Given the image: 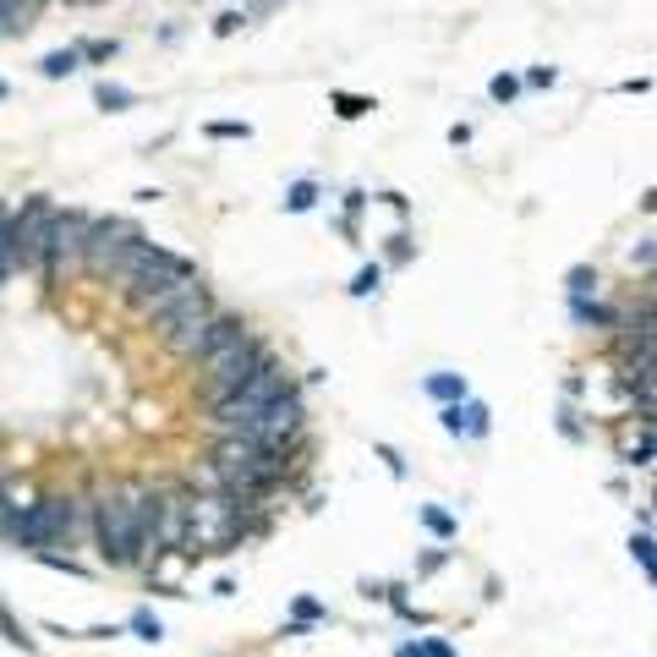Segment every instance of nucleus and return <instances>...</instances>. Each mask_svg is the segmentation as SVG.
Here are the masks:
<instances>
[{"instance_id":"35","label":"nucleus","mask_w":657,"mask_h":657,"mask_svg":"<svg viewBox=\"0 0 657 657\" xmlns=\"http://www.w3.org/2000/svg\"><path fill=\"white\" fill-rule=\"evenodd\" d=\"M395 657H428V647H422V642H400V647H395Z\"/></svg>"},{"instance_id":"36","label":"nucleus","mask_w":657,"mask_h":657,"mask_svg":"<svg viewBox=\"0 0 657 657\" xmlns=\"http://www.w3.org/2000/svg\"><path fill=\"white\" fill-rule=\"evenodd\" d=\"M642 214H657V186L653 192H642Z\"/></svg>"},{"instance_id":"11","label":"nucleus","mask_w":657,"mask_h":657,"mask_svg":"<svg viewBox=\"0 0 657 657\" xmlns=\"http://www.w3.org/2000/svg\"><path fill=\"white\" fill-rule=\"evenodd\" d=\"M422 395H428V400H439V411H444V406L472 400V384H466L461 373H428V378H422Z\"/></svg>"},{"instance_id":"8","label":"nucleus","mask_w":657,"mask_h":657,"mask_svg":"<svg viewBox=\"0 0 657 657\" xmlns=\"http://www.w3.org/2000/svg\"><path fill=\"white\" fill-rule=\"evenodd\" d=\"M55 203L50 197H28L22 214H11V241H17V263H44V241L55 225Z\"/></svg>"},{"instance_id":"16","label":"nucleus","mask_w":657,"mask_h":657,"mask_svg":"<svg viewBox=\"0 0 657 657\" xmlns=\"http://www.w3.org/2000/svg\"><path fill=\"white\" fill-rule=\"evenodd\" d=\"M422 526H428L433 537H444V542L461 531V526H455V515H450V509H439V504H422Z\"/></svg>"},{"instance_id":"10","label":"nucleus","mask_w":657,"mask_h":657,"mask_svg":"<svg viewBox=\"0 0 657 657\" xmlns=\"http://www.w3.org/2000/svg\"><path fill=\"white\" fill-rule=\"evenodd\" d=\"M439 422H444V433H450V439H472V444L493 433V411L483 406V400H461V406H444V411H439Z\"/></svg>"},{"instance_id":"26","label":"nucleus","mask_w":657,"mask_h":657,"mask_svg":"<svg viewBox=\"0 0 657 657\" xmlns=\"http://www.w3.org/2000/svg\"><path fill=\"white\" fill-rule=\"evenodd\" d=\"M203 132H208V138H252V127H247V121H208Z\"/></svg>"},{"instance_id":"17","label":"nucleus","mask_w":657,"mask_h":657,"mask_svg":"<svg viewBox=\"0 0 657 657\" xmlns=\"http://www.w3.org/2000/svg\"><path fill=\"white\" fill-rule=\"evenodd\" d=\"M94 99H99L105 110H127V105H138V94H132V88H121V83H99V88H94Z\"/></svg>"},{"instance_id":"15","label":"nucleus","mask_w":657,"mask_h":657,"mask_svg":"<svg viewBox=\"0 0 657 657\" xmlns=\"http://www.w3.org/2000/svg\"><path fill=\"white\" fill-rule=\"evenodd\" d=\"M631 559L657 581V537L653 531H636V537H631Z\"/></svg>"},{"instance_id":"18","label":"nucleus","mask_w":657,"mask_h":657,"mask_svg":"<svg viewBox=\"0 0 657 657\" xmlns=\"http://www.w3.org/2000/svg\"><path fill=\"white\" fill-rule=\"evenodd\" d=\"M17 269V241H11V214L0 208V280Z\"/></svg>"},{"instance_id":"12","label":"nucleus","mask_w":657,"mask_h":657,"mask_svg":"<svg viewBox=\"0 0 657 657\" xmlns=\"http://www.w3.org/2000/svg\"><path fill=\"white\" fill-rule=\"evenodd\" d=\"M570 319L575 328H625V308H608V302H570Z\"/></svg>"},{"instance_id":"19","label":"nucleus","mask_w":657,"mask_h":657,"mask_svg":"<svg viewBox=\"0 0 657 657\" xmlns=\"http://www.w3.org/2000/svg\"><path fill=\"white\" fill-rule=\"evenodd\" d=\"M319 620H328L324 603H319V597H297V625H291V636H302V625H319Z\"/></svg>"},{"instance_id":"14","label":"nucleus","mask_w":657,"mask_h":657,"mask_svg":"<svg viewBox=\"0 0 657 657\" xmlns=\"http://www.w3.org/2000/svg\"><path fill=\"white\" fill-rule=\"evenodd\" d=\"M77 61H83V50H50V55L39 61V72H44V77H72Z\"/></svg>"},{"instance_id":"5","label":"nucleus","mask_w":657,"mask_h":657,"mask_svg":"<svg viewBox=\"0 0 657 657\" xmlns=\"http://www.w3.org/2000/svg\"><path fill=\"white\" fill-rule=\"evenodd\" d=\"M308 428V406H302V395L297 389H286V395H274L269 406H258L252 417H241L230 433H219V439H258V444H286L291 450V439Z\"/></svg>"},{"instance_id":"31","label":"nucleus","mask_w":657,"mask_h":657,"mask_svg":"<svg viewBox=\"0 0 657 657\" xmlns=\"http://www.w3.org/2000/svg\"><path fill=\"white\" fill-rule=\"evenodd\" d=\"M83 55H88V61H110V55H116V44H83Z\"/></svg>"},{"instance_id":"38","label":"nucleus","mask_w":657,"mask_h":657,"mask_svg":"<svg viewBox=\"0 0 657 657\" xmlns=\"http://www.w3.org/2000/svg\"><path fill=\"white\" fill-rule=\"evenodd\" d=\"M6 509H11V504H6V498H0V520H6Z\"/></svg>"},{"instance_id":"20","label":"nucleus","mask_w":657,"mask_h":657,"mask_svg":"<svg viewBox=\"0 0 657 657\" xmlns=\"http://www.w3.org/2000/svg\"><path fill=\"white\" fill-rule=\"evenodd\" d=\"M520 88H526V83H520L515 72H498V77L488 83V99H493V105H509V99H515Z\"/></svg>"},{"instance_id":"27","label":"nucleus","mask_w":657,"mask_h":657,"mask_svg":"<svg viewBox=\"0 0 657 657\" xmlns=\"http://www.w3.org/2000/svg\"><path fill=\"white\" fill-rule=\"evenodd\" d=\"M132 631H138L143 642H160V636H164V631H160V620H154L149 608H138V614H132Z\"/></svg>"},{"instance_id":"29","label":"nucleus","mask_w":657,"mask_h":657,"mask_svg":"<svg viewBox=\"0 0 657 657\" xmlns=\"http://www.w3.org/2000/svg\"><path fill=\"white\" fill-rule=\"evenodd\" d=\"M378 461H389V472H395V477H406V461H400L389 444H378Z\"/></svg>"},{"instance_id":"6","label":"nucleus","mask_w":657,"mask_h":657,"mask_svg":"<svg viewBox=\"0 0 657 657\" xmlns=\"http://www.w3.org/2000/svg\"><path fill=\"white\" fill-rule=\"evenodd\" d=\"M269 362H274V356H269V351H263V340H252V334H247V340H236L230 351H219V356L208 362V373H203V378H208L214 406H219V400H230V395H241V389H247V384H252Z\"/></svg>"},{"instance_id":"24","label":"nucleus","mask_w":657,"mask_h":657,"mask_svg":"<svg viewBox=\"0 0 657 657\" xmlns=\"http://www.w3.org/2000/svg\"><path fill=\"white\" fill-rule=\"evenodd\" d=\"M559 433H564L570 444H586V422H581V411L564 406V411H559Z\"/></svg>"},{"instance_id":"21","label":"nucleus","mask_w":657,"mask_h":657,"mask_svg":"<svg viewBox=\"0 0 657 657\" xmlns=\"http://www.w3.org/2000/svg\"><path fill=\"white\" fill-rule=\"evenodd\" d=\"M313 203H319V186H313V181H297V186L286 192V208H291V214H308Z\"/></svg>"},{"instance_id":"4","label":"nucleus","mask_w":657,"mask_h":657,"mask_svg":"<svg viewBox=\"0 0 657 657\" xmlns=\"http://www.w3.org/2000/svg\"><path fill=\"white\" fill-rule=\"evenodd\" d=\"M143 230L132 225V219H94L88 225V241H83V263L94 269V274H127L132 269V258L143 252Z\"/></svg>"},{"instance_id":"9","label":"nucleus","mask_w":657,"mask_h":657,"mask_svg":"<svg viewBox=\"0 0 657 657\" xmlns=\"http://www.w3.org/2000/svg\"><path fill=\"white\" fill-rule=\"evenodd\" d=\"M88 214H77V208H66V214H55V225H50V241H44V269L55 274L66 258H83V241H88Z\"/></svg>"},{"instance_id":"34","label":"nucleus","mask_w":657,"mask_h":657,"mask_svg":"<svg viewBox=\"0 0 657 657\" xmlns=\"http://www.w3.org/2000/svg\"><path fill=\"white\" fill-rule=\"evenodd\" d=\"M450 143H455V149H461V143H472V127H466V121H455V127H450Z\"/></svg>"},{"instance_id":"30","label":"nucleus","mask_w":657,"mask_h":657,"mask_svg":"<svg viewBox=\"0 0 657 657\" xmlns=\"http://www.w3.org/2000/svg\"><path fill=\"white\" fill-rule=\"evenodd\" d=\"M236 28H241V11H225V17L214 22V33H236Z\"/></svg>"},{"instance_id":"23","label":"nucleus","mask_w":657,"mask_h":657,"mask_svg":"<svg viewBox=\"0 0 657 657\" xmlns=\"http://www.w3.org/2000/svg\"><path fill=\"white\" fill-rule=\"evenodd\" d=\"M378 280H384V269H378V263H367V269L351 280V297H356V302H362V297H373V291H378Z\"/></svg>"},{"instance_id":"22","label":"nucleus","mask_w":657,"mask_h":657,"mask_svg":"<svg viewBox=\"0 0 657 657\" xmlns=\"http://www.w3.org/2000/svg\"><path fill=\"white\" fill-rule=\"evenodd\" d=\"M625 258H631V269H657V236H642Z\"/></svg>"},{"instance_id":"25","label":"nucleus","mask_w":657,"mask_h":657,"mask_svg":"<svg viewBox=\"0 0 657 657\" xmlns=\"http://www.w3.org/2000/svg\"><path fill=\"white\" fill-rule=\"evenodd\" d=\"M334 110H340L345 121H356V116H367V110H373V99H356V94H334Z\"/></svg>"},{"instance_id":"7","label":"nucleus","mask_w":657,"mask_h":657,"mask_svg":"<svg viewBox=\"0 0 657 657\" xmlns=\"http://www.w3.org/2000/svg\"><path fill=\"white\" fill-rule=\"evenodd\" d=\"M286 389H291V384H286V367H280V362H269V367H263V373H258L241 395H230V400H219V406H214V428H219V433H230L241 417H252L258 406H269V400H274V395H286Z\"/></svg>"},{"instance_id":"32","label":"nucleus","mask_w":657,"mask_h":657,"mask_svg":"<svg viewBox=\"0 0 657 657\" xmlns=\"http://www.w3.org/2000/svg\"><path fill=\"white\" fill-rule=\"evenodd\" d=\"M422 647H428V657H455V647H450V642H439V636H428Z\"/></svg>"},{"instance_id":"3","label":"nucleus","mask_w":657,"mask_h":657,"mask_svg":"<svg viewBox=\"0 0 657 657\" xmlns=\"http://www.w3.org/2000/svg\"><path fill=\"white\" fill-rule=\"evenodd\" d=\"M121 280H127V297H132L138 308H154L160 297L181 291V286H192V280H197V269H192L186 258H175V252L154 247V241H143V252L132 258V269H127Z\"/></svg>"},{"instance_id":"1","label":"nucleus","mask_w":657,"mask_h":657,"mask_svg":"<svg viewBox=\"0 0 657 657\" xmlns=\"http://www.w3.org/2000/svg\"><path fill=\"white\" fill-rule=\"evenodd\" d=\"M6 537L11 542H22V548H33V553H44V548H72V537H77V526H83V509H77V498H39V504H22V509H6Z\"/></svg>"},{"instance_id":"13","label":"nucleus","mask_w":657,"mask_h":657,"mask_svg":"<svg viewBox=\"0 0 657 657\" xmlns=\"http://www.w3.org/2000/svg\"><path fill=\"white\" fill-rule=\"evenodd\" d=\"M597 291H603V274H597L592 263H575V269L564 274V297H570V302H592Z\"/></svg>"},{"instance_id":"39","label":"nucleus","mask_w":657,"mask_h":657,"mask_svg":"<svg viewBox=\"0 0 657 657\" xmlns=\"http://www.w3.org/2000/svg\"><path fill=\"white\" fill-rule=\"evenodd\" d=\"M0 99H6V83H0Z\"/></svg>"},{"instance_id":"2","label":"nucleus","mask_w":657,"mask_h":657,"mask_svg":"<svg viewBox=\"0 0 657 657\" xmlns=\"http://www.w3.org/2000/svg\"><path fill=\"white\" fill-rule=\"evenodd\" d=\"M94 548L105 564L127 570L143 564V515H138V493H110L94 504Z\"/></svg>"},{"instance_id":"33","label":"nucleus","mask_w":657,"mask_h":657,"mask_svg":"<svg viewBox=\"0 0 657 657\" xmlns=\"http://www.w3.org/2000/svg\"><path fill=\"white\" fill-rule=\"evenodd\" d=\"M647 88H653L647 77H625V83H620V94H647Z\"/></svg>"},{"instance_id":"28","label":"nucleus","mask_w":657,"mask_h":657,"mask_svg":"<svg viewBox=\"0 0 657 657\" xmlns=\"http://www.w3.org/2000/svg\"><path fill=\"white\" fill-rule=\"evenodd\" d=\"M520 83H526V88H553V83H559V72H553V66H531Z\"/></svg>"},{"instance_id":"37","label":"nucleus","mask_w":657,"mask_h":657,"mask_svg":"<svg viewBox=\"0 0 657 657\" xmlns=\"http://www.w3.org/2000/svg\"><path fill=\"white\" fill-rule=\"evenodd\" d=\"M0 28H11V0H0Z\"/></svg>"}]
</instances>
